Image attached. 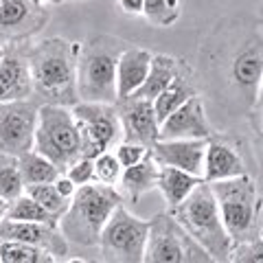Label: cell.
Here are the masks:
<instances>
[{
	"label": "cell",
	"mask_w": 263,
	"mask_h": 263,
	"mask_svg": "<svg viewBox=\"0 0 263 263\" xmlns=\"http://www.w3.org/2000/svg\"><path fill=\"white\" fill-rule=\"evenodd\" d=\"M191 68L197 92L211 97L215 108L230 117H248L261 103V15H228L211 24L200 37L197 60Z\"/></svg>",
	"instance_id": "obj_1"
},
{
	"label": "cell",
	"mask_w": 263,
	"mask_h": 263,
	"mask_svg": "<svg viewBox=\"0 0 263 263\" xmlns=\"http://www.w3.org/2000/svg\"><path fill=\"white\" fill-rule=\"evenodd\" d=\"M77 53L79 42L64 37H46L27 42V57L33 79V99L72 108L77 95Z\"/></svg>",
	"instance_id": "obj_2"
},
{
	"label": "cell",
	"mask_w": 263,
	"mask_h": 263,
	"mask_svg": "<svg viewBox=\"0 0 263 263\" xmlns=\"http://www.w3.org/2000/svg\"><path fill=\"white\" fill-rule=\"evenodd\" d=\"M119 204H123V197L117 186L101 184L95 180L79 184L57 226L70 246L97 248L99 235Z\"/></svg>",
	"instance_id": "obj_3"
},
{
	"label": "cell",
	"mask_w": 263,
	"mask_h": 263,
	"mask_svg": "<svg viewBox=\"0 0 263 263\" xmlns=\"http://www.w3.org/2000/svg\"><path fill=\"white\" fill-rule=\"evenodd\" d=\"M129 46L119 35L97 33L79 42L77 53V95L79 101L117 103V64Z\"/></svg>",
	"instance_id": "obj_4"
},
{
	"label": "cell",
	"mask_w": 263,
	"mask_h": 263,
	"mask_svg": "<svg viewBox=\"0 0 263 263\" xmlns=\"http://www.w3.org/2000/svg\"><path fill=\"white\" fill-rule=\"evenodd\" d=\"M217 202L221 221L230 235V241L243 243L263 237V200L257 178L246 174L237 178L209 182Z\"/></svg>",
	"instance_id": "obj_5"
},
{
	"label": "cell",
	"mask_w": 263,
	"mask_h": 263,
	"mask_svg": "<svg viewBox=\"0 0 263 263\" xmlns=\"http://www.w3.org/2000/svg\"><path fill=\"white\" fill-rule=\"evenodd\" d=\"M193 239L209 252L213 263H226L233 250L230 235L221 221L217 202L209 182L197 184L176 209L169 211Z\"/></svg>",
	"instance_id": "obj_6"
},
{
	"label": "cell",
	"mask_w": 263,
	"mask_h": 263,
	"mask_svg": "<svg viewBox=\"0 0 263 263\" xmlns=\"http://www.w3.org/2000/svg\"><path fill=\"white\" fill-rule=\"evenodd\" d=\"M33 149L46 156L62 174L81 158L77 121L68 105L40 103Z\"/></svg>",
	"instance_id": "obj_7"
},
{
	"label": "cell",
	"mask_w": 263,
	"mask_h": 263,
	"mask_svg": "<svg viewBox=\"0 0 263 263\" xmlns=\"http://www.w3.org/2000/svg\"><path fill=\"white\" fill-rule=\"evenodd\" d=\"M147 228L143 263H213L209 252L178 224L171 213L154 215Z\"/></svg>",
	"instance_id": "obj_8"
},
{
	"label": "cell",
	"mask_w": 263,
	"mask_h": 263,
	"mask_svg": "<svg viewBox=\"0 0 263 263\" xmlns=\"http://www.w3.org/2000/svg\"><path fill=\"white\" fill-rule=\"evenodd\" d=\"M147 228L149 221L136 217L119 204L99 235L97 248L101 252V259L112 263H143Z\"/></svg>",
	"instance_id": "obj_9"
},
{
	"label": "cell",
	"mask_w": 263,
	"mask_h": 263,
	"mask_svg": "<svg viewBox=\"0 0 263 263\" xmlns=\"http://www.w3.org/2000/svg\"><path fill=\"white\" fill-rule=\"evenodd\" d=\"M70 110L77 121L81 156L84 158H95L101 152L114 149L121 143L123 129L114 103L77 101Z\"/></svg>",
	"instance_id": "obj_10"
},
{
	"label": "cell",
	"mask_w": 263,
	"mask_h": 263,
	"mask_svg": "<svg viewBox=\"0 0 263 263\" xmlns=\"http://www.w3.org/2000/svg\"><path fill=\"white\" fill-rule=\"evenodd\" d=\"M37 108L40 101L33 97L0 103V154L18 158L20 154L33 149Z\"/></svg>",
	"instance_id": "obj_11"
},
{
	"label": "cell",
	"mask_w": 263,
	"mask_h": 263,
	"mask_svg": "<svg viewBox=\"0 0 263 263\" xmlns=\"http://www.w3.org/2000/svg\"><path fill=\"white\" fill-rule=\"evenodd\" d=\"M48 20L51 11L37 0H0V46L31 42Z\"/></svg>",
	"instance_id": "obj_12"
},
{
	"label": "cell",
	"mask_w": 263,
	"mask_h": 263,
	"mask_svg": "<svg viewBox=\"0 0 263 263\" xmlns=\"http://www.w3.org/2000/svg\"><path fill=\"white\" fill-rule=\"evenodd\" d=\"M250 174V162L243 154V141L235 134H219L215 132L206 141V154H204V182H215V180L237 178Z\"/></svg>",
	"instance_id": "obj_13"
},
{
	"label": "cell",
	"mask_w": 263,
	"mask_h": 263,
	"mask_svg": "<svg viewBox=\"0 0 263 263\" xmlns=\"http://www.w3.org/2000/svg\"><path fill=\"white\" fill-rule=\"evenodd\" d=\"M215 134V127L209 119L206 103L202 95H193L186 99L182 105L167 114L160 121L158 138L164 141H174V138H211Z\"/></svg>",
	"instance_id": "obj_14"
},
{
	"label": "cell",
	"mask_w": 263,
	"mask_h": 263,
	"mask_svg": "<svg viewBox=\"0 0 263 263\" xmlns=\"http://www.w3.org/2000/svg\"><path fill=\"white\" fill-rule=\"evenodd\" d=\"M0 239H15L29 246L44 250L55 257V263L70 254V243L66 241L57 224L46 221H15V219H0Z\"/></svg>",
	"instance_id": "obj_15"
},
{
	"label": "cell",
	"mask_w": 263,
	"mask_h": 263,
	"mask_svg": "<svg viewBox=\"0 0 263 263\" xmlns=\"http://www.w3.org/2000/svg\"><path fill=\"white\" fill-rule=\"evenodd\" d=\"M114 105H117L121 129H123L121 141L138 143L149 149L158 141V127H160L154 112V103L138 97H123L117 99Z\"/></svg>",
	"instance_id": "obj_16"
},
{
	"label": "cell",
	"mask_w": 263,
	"mask_h": 263,
	"mask_svg": "<svg viewBox=\"0 0 263 263\" xmlns=\"http://www.w3.org/2000/svg\"><path fill=\"white\" fill-rule=\"evenodd\" d=\"M33 97V79L27 57V42L5 46L0 60V103Z\"/></svg>",
	"instance_id": "obj_17"
},
{
	"label": "cell",
	"mask_w": 263,
	"mask_h": 263,
	"mask_svg": "<svg viewBox=\"0 0 263 263\" xmlns=\"http://www.w3.org/2000/svg\"><path fill=\"white\" fill-rule=\"evenodd\" d=\"M206 141L209 138H174V141L158 138L149 147V154L160 167H176L202 178Z\"/></svg>",
	"instance_id": "obj_18"
},
{
	"label": "cell",
	"mask_w": 263,
	"mask_h": 263,
	"mask_svg": "<svg viewBox=\"0 0 263 263\" xmlns=\"http://www.w3.org/2000/svg\"><path fill=\"white\" fill-rule=\"evenodd\" d=\"M189 66L186 60L182 57H174L167 53H152V62H149V70H147V77L134 95L129 97H138V99H147V101H154L164 88H167L171 81H174L180 72Z\"/></svg>",
	"instance_id": "obj_19"
},
{
	"label": "cell",
	"mask_w": 263,
	"mask_h": 263,
	"mask_svg": "<svg viewBox=\"0 0 263 263\" xmlns=\"http://www.w3.org/2000/svg\"><path fill=\"white\" fill-rule=\"evenodd\" d=\"M158 162L154 160V156L147 152L141 160L132 167H125L123 174L117 182V189L121 197L125 202L136 204L145 193H149L156 189V182H158Z\"/></svg>",
	"instance_id": "obj_20"
},
{
	"label": "cell",
	"mask_w": 263,
	"mask_h": 263,
	"mask_svg": "<svg viewBox=\"0 0 263 263\" xmlns=\"http://www.w3.org/2000/svg\"><path fill=\"white\" fill-rule=\"evenodd\" d=\"M152 51L143 46L129 44L125 51L121 53L117 64V99L134 95L138 86L145 81L147 70H149Z\"/></svg>",
	"instance_id": "obj_21"
},
{
	"label": "cell",
	"mask_w": 263,
	"mask_h": 263,
	"mask_svg": "<svg viewBox=\"0 0 263 263\" xmlns=\"http://www.w3.org/2000/svg\"><path fill=\"white\" fill-rule=\"evenodd\" d=\"M200 182H202V178L189 174V171L176 169V167H160L156 189L162 193V200H164V204H167V211H171V209H176Z\"/></svg>",
	"instance_id": "obj_22"
},
{
	"label": "cell",
	"mask_w": 263,
	"mask_h": 263,
	"mask_svg": "<svg viewBox=\"0 0 263 263\" xmlns=\"http://www.w3.org/2000/svg\"><path fill=\"white\" fill-rule=\"evenodd\" d=\"M193 95H200V92H197V86H195V79H193V68H191V64H189L186 68L152 101L158 123L167 117V114L174 112L178 105H182L186 99H191Z\"/></svg>",
	"instance_id": "obj_23"
},
{
	"label": "cell",
	"mask_w": 263,
	"mask_h": 263,
	"mask_svg": "<svg viewBox=\"0 0 263 263\" xmlns=\"http://www.w3.org/2000/svg\"><path fill=\"white\" fill-rule=\"evenodd\" d=\"M18 174L24 189L31 184H42V182H55V178L62 174L55 164L35 149H29L18 156Z\"/></svg>",
	"instance_id": "obj_24"
},
{
	"label": "cell",
	"mask_w": 263,
	"mask_h": 263,
	"mask_svg": "<svg viewBox=\"0 0 263 263\" xmlns=\"http://www.w3.org/2000/svg\"><path fill=\"white\" fill-rule=\"evenodd\" d=\"M0 263H55V257L24 241L0 239Z\"/></svg>",
	"instance_id": "obj_25"
},
{
	"label": "cell",
	"mask_w": 263,
	"mask_h": 263,
	"mask_svg": "<svg viewBox=\"0 0 263 263\" xmlns=\"http://www.w3.org/2000/svg\"><path fill=\"white\" fill-rule=\"evenodd\" d=\"M141 15L156 29H169L182 15V5L180 0H143Z\"/></svg>",
	"instance_id": "obj_26"
},
{
	"label": "cell",
	"mask_w": 263,
	"mask_h": 263,
	"mask_svg": "<svg viewBox=\"0 0 263 263\" xmlns=\"http://www.w3.org/2000/svg\"><path fill=\"white\" fill-rule=\"evenodd\" d=\"M5 219H15V221H46V224H57V219L48 213L46 209H42L40 204L33 200L29 193H20L15 200H11L7 204V213Z\"/></svg>",
	"instance_id": "obj_27"
},
{
	"label": "cell",
	"mask_w": 263,
	"mask_h": 263,
	"mask_svg": "<svg viewBox=\"0 0 263 263\" xmlns=\"http://www.w3.org/2000/svg\"><path fill=\"white\" fill-rule=\"evenodd\" d=\"M24 193H29L33 200H35L40 206L46 209L51 215L60 221V217L64 215V211L68 209V202L70 200H66V197L57 191L55 184L53 182H42V184H31L24 189Z\"/></svg>",
	"instance_id": "obj_28"
},
{
	"label": "cell",
	"mask_w": 263,
	"mask_h": 263,
	"mask_svg": "<svg viewBox=\"0 0 263 263\" xmlns=\"http://www.w3.org/2000/svg\"><path fill=\"white\" fill-rule=\"evenodd\" d=\"M22 191L24 184L18 174V158L9 154H0V197L11 202Z\"/></svg>",
	"instance_id": "obj_29"
},
{
	"label": "cell",
	"mask_w": 263,
	"mask_h": 263,
	"mask_svg": "<svg viewBox=\"0 0 263 263\" xmlns=\"http://www.w3.org/2000/svg\"><path fill=\"white\" fill-rule=\"evenodd\" d=\"M92 167H95V182L117 186L119 178L123 174V167H121V162L117 160L114 152L108 149V152H101L99 156H95Z\"/></svg>",
	"instance_id": "obj_30"
},
{
	"label": "cell",
	"mask_w": 263,
	"mask_h": 263,
	"mask_svg": "<svg viewBox=\"0 0 263 263\" xmlns=\"http://www.w3.org/2000/svg\"><path fill=\"white\" fill-rule=\"evenodd\" d=\"M261 261H263V237L254 241L235 243L228 257V263H261Z\"/></svg>",
	"instance_id": "obj_31"
},
{
	"label": "cell",
	"mask_w": 263,
	"mask_h": 263,
	"mask_svg": "<svg viewBox=\"0 0 263 263\" xmlns=\"http://www.w3.org/2000/svg\"><path fill=\"white\" fill-rule=\"evenodd\" d=\"M147 152H149L147 147L138 145V143H127V141H121L117 147H114V156H117V160L121 162L123 169L132 167V164H136Z\"/></svg>",
	"instance_id": "obj_32"
},
{
	"label": "cell",
	"mask_w": 263,
	"mask_h": 263,
	"mask_svg": "<svg viewBox=\"0 0 263 263\" xmlns=\"http://www.w3.org/2000/svg\"><path fill=\"white\" fill-rule=\"evenodd\" d=\"M64 174L68 176L77 186H79V184H86V182H92V180H95L92 158H84V156H81V158H77L68 169L64 171Z\"/></svg>",
	"instance_id": "obj_33"
},
{
	"label": "cell",
	"mask_w": 263,
	"mask_h": 263,
	"mask_svg": "<svg viewBox=\"0 0 263 263\" xmlns=\"http://www.w3.org/2000/svg\"><path fill=\"white\" fill-rule=\"evenodd\" d=\"M53 184H55L57 191H60V193L66 197V200H70L72 193H75V189H77V184L72 182V180H70L68 176H66V174H60V176H57Z\"/></svg>",
	"instance_id": "obj_34"
},
{
	"label": "cell",
	"mask_w": 263,
	"mask_h": 263,
	"mask_svg": "<svg viewBox=\"0 0 263 263\" xmlns=\"http://www.w3.org/2000/svg\"><path fill=\"white\" fill-rule=\"evenodd\" d=\"M121 11L129 15H141L143 13V0H117Z\"/></svg>",
	"instance_id": "obj_35"
},
{
	"label": "cell",
	"mask_w": 263,
	"mask_h": 263,
	"mask_svg": "<svg viewBox=\"0 0 263 263\" xmlns=\"http://www.w3.org/2000/svg\"><path fill=\"white\" fill-rule=\"evenodd\" d=\"M7 204H9V202H7L5 197H0V219H3L5 213H7Z\"/></svg>",
	"instance_id": "obj_36"
},
{
	"label": "cell",
	"mask_w": 263,
	"mask_h": 263,
	"mask_svg": "<svg viewBox=\"0 0 263 263\" xmlns=\"http://www.w3.org/2000/svg\"><path fill=\"white\" fill-rule=\"evenodd\" d=\"M37 3H42V5H62L64 0H37Z\"/></svg>",
	"instance_id": "obj_37"
},
{
	"label": "cell",
	"mask_w": 263,
	"mask_h": 263,
	"mask_svg": "<svg viewBox=\"0 0 263 263\" xmlns=\"http://www.w3.org/2000/svg\"><path fill=\"white\" fill-rule=\"evenodd\" d=\"M5 57V46H0V60H3Z\"/></svg>",
	"instance_id": "obj_38"
}]
</instances>
